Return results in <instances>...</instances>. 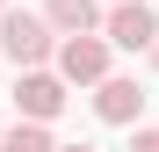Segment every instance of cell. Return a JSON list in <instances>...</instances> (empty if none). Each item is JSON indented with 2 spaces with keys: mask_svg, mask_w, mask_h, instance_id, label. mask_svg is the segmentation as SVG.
<instances>
[{
  "mask_svg": "<svg viewBox=\"0 0 159 152\" xmlns=\"http://www.w3.org/2000/svg\"><path fill=\"white\" fill-rule=\"evenodd\" d=\"M0 51L29 72V65H51L58 58V29H51V15H29V7H7L0 15Z\"/></svg>",
  "mask_w": 159,
  "mask_h": 152,
  "instance_id": "6da1fadb",
  "label": "cell"
},
{
  "mask_svg": "<svg viewBox=\"0 0 159 152\" xmlns=\"http://www.w3.org/2000/svg\"><path fill=\"white\" fill-rule=\"evenodd\" d=\"M58 72H65V87H94V80H109V36H58Z\"/></svg>",
  "mask_w": 159,
  "mask_h": 152,
  "instance_id": "7a4b0ae2",
  "label": "cell"
},
{
  "mask_svg": "<svg viewBox=\"0 0 159 152\" xmlns=\"http://www.w3.org/2000/svg\"><path fill=\"white\" fill-rule=\"evenodd\" d=\"M15 109L29 116V123H51V116L65 109V72H43V65H29V72L15 80Z\"/></svg>",
  "mask_w": 159,
  "mask_h": 152,
  "instance_id": "3957f363",
  "label": "cell"
},
{
  "mask_svg": "<svg viewBox=\"0 0 159 152\" xmlns=\"http://www.w3.org/2000/svg\"><path fill=\"white\" fill-rule=\"evenodd\" d=\"M109 44H123V51H152V44H159V15L138 7V0H116V7H109Z\"/></svg>",
  "mask_w": 159,
  "mask_h": 152,
  "instance_id": "277c9868",
  "label": "cell"
},
{
  "mask_svg": "<svg viewBox=\"0 0 159 152\" xmlns=\"http://www.w3.org/2000/svg\"><path fill=\"white\" fill-rule=\"evenodd\" d=\"M138 109H145V87L138 80H123V72L94 80V116L101 123H138Z\"/></svg>",
  "mask_w": 159,
  "mask_h": 152,
  "instance_id": "5b68a950",
  "label": "cell"
},
{
  "mask_svg": "<svg viewBox=\"0 0 159 152\" xmlns=\"http://www.w3.org/2000/svg\"><path fill=\"white\" fill-rule=\"evenodd\" d=\"M43 15H51L58 36H87L94 22H101V0H43Z\"/></svg>",
  "mask_w": 159,
  "mask_h": 152,
  "instance_id": "8992f818",
  "label": "cell"
},
{
  "mask_svg": "<svg viewBox=\"0 0 159 152\" xmlns=\"http://www.w3.org/2000/svg\"><path fill=\"white\" fill-rule=\"evenodd\" d=\"M0 152H58V145H51V131H43V123H29V116H22L15 131H0Z\"/></svg>",
  "mask_w": 159,
  "mask_h": 152,
  "instance_id": "52a82bcc",
  "label": "cell"
},
{
  "mask_svg": "<svg viewBox=\"0 0 159 152\" xmlns=\"http://www.w3.org/2000/svg\"><path fill=\"white\" fill-rule=\"evenodd\" d=\"M130 152H159V131H138V138H130Z\"/></svg>",
  "mask_w": 159,
  "mask_h": 152,
  "instance_id": "ba28073f",
  "label": "cell"
},
{
  "mask_svg": "<svg viewBox=\"0 0 159 152\" xmlns=\"http://www.w3.org/2000/svg\"><path fill=\"white\" fill-rule=\"evenodd\" d=\"M58 152H94V145H58Z\"/></svg>",
  "mask_w": 159,
  "mask_h": 152,
  "instance_id": "9c48e42d",
  "label": "cell"
},
{
  "mask_svg": "<svg viewBox=\"0 0 159 152\" xmlns=\"http://www.w3.org/2000/svg\"><path fill=\"white\" fill-rule=\"evenodd\" d=\"M152 58H159V44H152Z\"/></svg>",
  "mask_w": 159,
  "mask_h": 152,
  "instance_id": "30bf717a",
  "label": "cell"
},
{
  "mask_svg": "<svg viewBox=\"0 0 159 152\" xmlns=\"http://www.w3.org/2000/svg\"><path fill=\"white\" fill-rule=\"evenodd\" d=\"M0 7H7V0H0Z\"/></svg>",
  "mask_w": 159,
  "mask_h": 152,
  "instance_id": "8fae6325",
  "label": "cell"
}]
</instances>
